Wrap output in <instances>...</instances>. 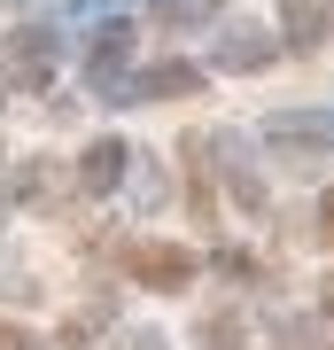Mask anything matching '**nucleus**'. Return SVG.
<instances>
[{
	"mask_svg": "<svg viewBox=\"0 0 334 350\" xmlns=\"http://www.w3.org/2000/svg\"><path fill=\"white\" fill-rule=\"evenodd\" d=\"M117 179H124V140H94L78 156V187L86 195H117Z\"/></svg>",
	"mask_w": 334,
	"mask_h": 350,
	"instance_id": "20e7f679",
	"label": "nucleus"
},
{
	"mask_svg": "<svg viewBox=\"0 0 334 350\" xmlns=\"http://www.w3.org/2000/svg\"><path fill=\"white\" fill-rule=\"evenodd\" d=\"M133 273L148 288H186V280H195V257L171 250V241H148V250H133Z\"/></svg>",
	"mask_w": 334,
	"mask_h": 350,
	"instance_id": "f03ea898",
	"label": "nucleus"
},
{
	"mask_svg": "<svg viewBox=\"0 0 334 350\" xmlns=\"http://www.w3.org/2000/svg\"><path fill=\"white\" fill-rule=\"evenodd\" d=\"M319 234L334 241V187H326V202H319Z\"/></svg>",
	"mask_w": 334,
	"mask_h": 350,
	"instance_id": "6e6552de",
	"label": "nucleus"
},
{
	"mask_svg": "<svg viewBox=\"0 0 334 350\" xmlns=\"http://www.w3.org/2000/svg\"><path fill=\"white\" fill-rule=\"evenodd\" d=\"M326 319H334V280H326Z\"/></svg>",
	"mask_w": 334,
	"mask_h": 350,
	"instance_id": "9d476101",
	"label": "nucleus"
},
{
	"mask_svg": "<svg viewBox=\"0 0 334 350\" xmlns=\"http://www.w3.org/2000/svg\"><path fill=\"white\" fill-rule=\"evenodd\" d=\"M326 24H334V16H326V0H288V47H319V39H326Z\"/></svg>",
	"mask_w": 334,
	"mask_h": 350,
	"instance_id": "39448f33",
	"label": "nucleus"
},
{
	"mask_svg": "<svg viewBox=\"0 0 334 350\" xmlns=\"http://www.w3.org/2000/svg\"><path fill=\"white\" fill-rule=\"evenodd\" d=\"M195 86H202V70H195V63H156V70L124 78V94H117V101H156V94H195Z\"/></svg>",
	"mask_w": 334,
	"mask_h": 350,
	"instance_id": "7ed1b4c3",
	"label": "nucleus"
},
{
	"mask_svg": "<svg viewBox=\"0 0 334 350\" xmlns=\"http://www.w3.org/2000/svg\"><path fill=\"white\" fill-rule=\"evenodd\" d=\"M218 63L225 70H264V63H273V39H264V31H225Z\"/></svg>",
	"mask_w": 334,
	"mask_h": 350,
	"instance_id": "423d86ee",
	"label": "nucleus"
},
{
	"mask_svg": "<svg viewBox=\"0 0 334 350\" xmlns=\"http://www.w3.org/2000/svg\"><path fill=\"white\" fill-rule=\"evenodd\" d=\"M218 8H225V0H163V24L186 31V24H202V16H218Z\"/></svg>",
	"mask_w": 334,
	"mask_h": 350,
	"instance_id": "0eeeda50",
	"label": "nucleus"
},
{
	"mask_svg": "<svg viewBox=\"0 0 334 350\" xmlns=\"http://www.w3.org/2000/svg\"><path fill=\"white\" fill-rule=\"evenodd\" d=\"M0 350H31V342H24V335H16V327H8V319H0Z\"/></svg>",
	"mask_w": 334,
	"mask_h": 350,
	"instance_id": "1a4fd4ad",
	"label": "nucleus"
},
{
	"mask_svg": "<svg viewBox=\"0 0 334 350\" xmlns=\"http://www.w3.org/2000/svg\"><path fill=\"white\" fill-rule=\"evenodd\" d=\"M264 133H273V148H296V156L311 163V148H326V140H334V109H280Z\"/></svg>",
	"mask_w": 334,
	"mask_h": 350,
	"instance_id": "f257e3e1",
	"label": "nucleus"
}]
</instances>
